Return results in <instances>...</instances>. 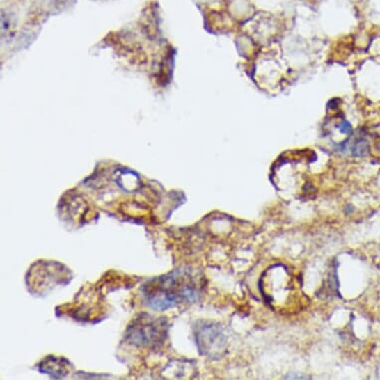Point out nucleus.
Masks as SVG:
<instances>
[{
    "mask_svg": "<svg viewBox=\"0 0 380 380\" xmlns=\"http://www.w3.org/2000/svg\"><path fill=\"white\" fill-rule=\"evenodd\" d=\"M201 279L189 268H180L154 278L141 288L148 307L166 310L182 303H193L201 293Z\"/></svg>",
    "mask_w": 380,
    "mask_h": 380,
    "instance_id": "nucleus-1",
    "label": "nucleus"
},
{
    "mask_svg": "<svg viewBox=\"0 0 380 380\" xmlns=\"http://www.w3.org/2000/svg\"><path fill=\"white\" fill-rule=\"evenodd\" d=\"M166 333L168 323L164 317L143 314L134 319L127 328L126 340L136 347H159L166 340Z\"/></svg>",
    "mask_w": 380,
    "mask_h": 380,
    "instance_id": "nucleus-2",
    "label": "nucleus"
},
{
    "mask_svg": "<svg viewBox=\"0 0 380 380\" xmlns=\"http://www.w3.org/2000/svg\"><path fill=\"white\" fill-rule=\"evenodd\" d=\"M219 328H213V326H205L198 331L196 338H198V344L200 351H205V354L208 356L213 351L216 352V347L220 349H223L224 338L222 337Z\"/></svg>",
    "mask_w": 380,
    "mask_h": 380,
    "instance_id": "nucleus-3",
    "label": "nucleus"
},
{
    "mask_svg": "<svg viewBox=\"0 0 380 380\" xmlns=\"http://www.w3.org/2000/svg\"><path fill=\"white\" fill-rule=\"evenodd\" d=\"M70 365V363L64 358L48 356L39 365V370L47 373L54 379H62L69 372Z\"/></svg>",
    "mask_w": 380,
    "mask_h": 380,
    "instance_id": "nucleus-4",
    "label": "nucleus"
},
{
    "mask_svg": "<svg viewBox=\"0 0 380 380\" xmlns=\"http://www.w3.org/2000/svg\"><path fill=\"white\" fill-rule=\"evenodd\" d=\"M45 1L49 4L51 8L61 10V9L71 6L72 2L75 1V0H45Z\"/></svg>",
    "mask_w": 380,
    "mask_h": 380,
    "instance_id": "nucleus-5",
    "label": "nucleus"
}]
</instances>
